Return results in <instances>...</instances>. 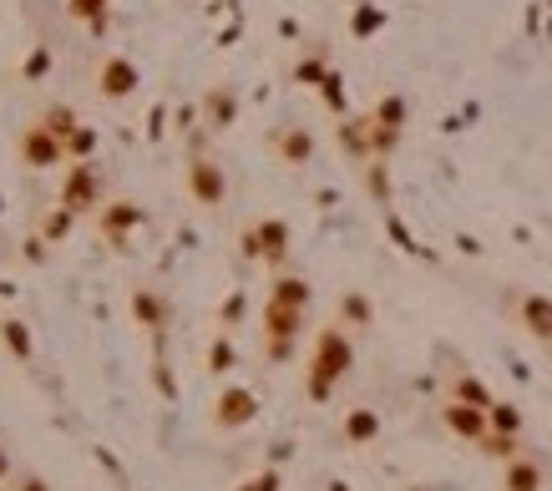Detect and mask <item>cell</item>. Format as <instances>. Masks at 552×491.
Wrapping results in <instances>:
<instances>
[{
	"instance_id": "1",
	"label": "cell",
	"mask_w": 552,
	"mask_h": 491,
	"mask_svg": "<svg viewBox=\"0 0 552 491\" xmlns=\"http://www.w3.org/2000/svg\"><path fill=\"white\" fill-rule=\"evenodd\" d=\"M21 162H26V168H61V162H66V142L56 132H46V122H36V127L21 132Z\"/></svg>"
},
{
	"instance_id": "2",
	"label": "cell",
	"mask_w": 552,
	"mask_h": 491,
	"mask_svg": "<svg viewBox=\"0 0 552 491\" xmlns=\"http://www.w3.org/2000/svg\"><path fill=\"white\" fill-rule=\"evenodd\" d=\"M61 208H66V213H92V208H97V173L87 168V162L66 168V183H61Z\"/></svg>"
},
{
	"instance_id": "3",
	"label": "cell",
	"mask_w": 552,
	"mask_h": 491,
	"mask_svg": "<svg viewBox=\"0 0 552 491\" xmlns=\"http://www.w3.org/2000/svg\"><path fill=\"white\" fill-rule=\"evenodd\" d=\"M132 81H137V71H132L127 61H107V66H102V97H127Z\"/></svg>"
},
{
	"instance_id": "4",
	"label": "cell",
	"mask_w": 552,
	"mask_h": 491,
	"mask_svg": "<svg viewBox=\"0 0 552 491\" xmlns=\"http://www.w3.org/2000/svg\"><path fill=\"white\" fill-rule=\"evenodd\" d=\"M41 122H46V132H56L61 142L76 132V112H71V107H46V117H41Z\"/></svg>"
},
{
	"instance_id": "5",
	"label": "cell",
	"mask_w": 552,
	"mask_h": 491,
	"mask_svg": "<svg viewBox=\"0 0 552 491\" xmlns=\"http://www.w3.org/2000/svg\"><path fill=\"white\" fill-rule=\"evenodd\" d=\"M92 147H97V137H92L87 127H76V132L66 137V162H82V157H87Z\"/></svg>"
},
{
	"instance_id": "6",
	"label": "cell",
	"mask_w": 552,
	"mask_h": 491,
	"mask_svg": "<svg viewBox=\"0 0 552 491\" xmlns=\"http://www.w3.org/2000/svg\"><path fill=\"white\" fill-rule=\"evenodd\" d=\"M446 421H451L456 431H466V436H477V426H482L477 416H471V411H466V405H451V411H446Z\"/></svg>"
},
{
	"instance_id": "7",
	"label": "cell",
	"mask_w": 552,
	"mask_h": 491,
	"mask_svg": "<svg viewBox=\"0 0 552 491\" xmlns=\"http://www.w3.org/2000/svg\"><path fill=\"white\" fill-rule=\"evenodd\" d=\"M11 491H51V486H46L36 471H16V476H11Z\"/></svg>"
},
{
	"instance_id": "8",
	"label": "cell",
	"mask_w": 552,
	"mask_h": 491,
	"mask_svg": "<svg viewBox=\"0 0 552 491\" xmlns=\"http://www.w3.org/2000/svg\"><path fill=\"white\" fill-rule=\"evenodd\" d=\"M512 491H537V471L532 466H512Z\"/></svg>"
},
{
	"instance_id": "9",
	"label": "cell",
	"mask_w": 552,
	"mask_h": 491,
	"mask_svg": "<svg viewBox=\"0 0 552 491\" xmlns=\"http://www.w3.org/2000/svg\"><path fill=\"white\" fill-rule=\"evenodd\" d=\"M0 476H6V451H0Z\"/></svg>"
},
{
	"instance_id": "10",
	"label": "cell",
	"mask_w": 552,
	"mask_h": 491,
	"mask_svg": "<svg viewBox=\"0 0 552 491\" xmlns=\"http://www.w3.org/2000/svg\"><path fill=\"white\" fill-rule=\"evenodd\" d=\"M547 350H552V340H547Z\"/></svg>"
}]
</instances>
